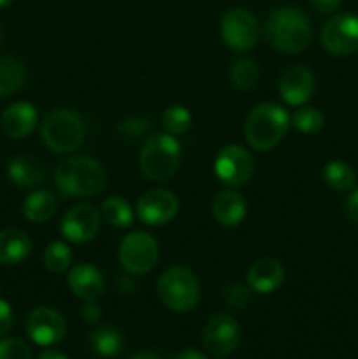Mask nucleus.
Wrapping results in <instances>:
<instances>
[{"mask_svg":"<svg viewBox=\"0 0 358 359\" xmlns=\"http://www.w3.org/2000/svg\"><path fill=\"white\" fill-rule=\"evenodd\" d=\"M157 293L167 309L174 312H188L199 304L200 286L192 270L186 266H171L158 279Z\"/></svg>","mask_w":358,"mask_h":359,"instance_id":"6","label":"nucleus"},{"mask_svg":"<svg viewBox=\"0 0 358 359\" xmlns=\"http://www.w3.org/2000/svg\"><path fill=\"white\" fill-rule=\"evenodd\" d=\"M249 290L260 294H269L279 290L284 283V269L277 259L260 258L248 270Z\"/></svg>","mask_w":358,"mask_h":359,"instance_id":"18","label":"nucleus"},{"mask_svg":"<svg viewBox=\"0 0 358 359\" xmlns=\"http://www.w3.org/2000/svg\"><path fill=\"white\" fill-rule=\"evenodd\" d=\"M81 318L84 319L90 325H95L102 319V309L97 302H86V304L81 307Z\"/></svg>","mask_w":358,"mask_h":359,"instance_id":"34","label":"nucleus"},{"mask_svg":"<svg viewBox=\"0 0 358 359\" xmlns=\"http://www.w3.org/2000/svg\"><path fill=\"white\" fill-rule=\"evenodd\" d=\"M220 34L225 46L235 53H246L260 39V23L249 11L230 9L223 14L220 23Z\"/></svg>","mask_w":358,"mask_h":359,"instance_id":"8","label":"nucleus"},{"mask_svg":"<svg viewBox=\"0 0 358 359\" xmlns=\"http://www.w3.org/2000/svg\"><path fill=\"white\" fill-rule=\"evenodd\" d=\"M70 291L83 302H97L105 291V279L98 269L88 263L72 266L67 277Z\"/></svg>","mask_w":358,"mask_h":359,"instance_id":"16","label":"nucleus"},{"mask_svg":"<svg viewBox=\"0 0 358 359\" xmlns=\"http://www.w3.org/2000/svg\"><path fill=\"white\" fill-rule=\"evenodd\" d=\"M37 109L30 102H14L0 118L2 132L11 139H25L37 126Z\"/></svg>","mask_w":358,"mask_h":359,"instance_id":"17","label":"nucleus"},{"mask_svg":"<svg viewBox=\"0 0 358 359\" xmlns=\"http://www.w3.org/2000/svg\"><path fill=\"white\" fill-rule=\"evenodd\" d=\"M0 359H32V351L20 339H4L0 340Z\"/></svg>","mask_w":358,"mask_h":359,"instance_id":"32","label":"nucleus"},{"mask_svg":"<svg viewBox=\"0 0 358 359\" xmlns=\"http://www.w3.org/2000/svg\"><path fill=\"white\" fill-rule=\"evenodd\" d=\"M100 217L114 228H128L133 223V209L121 196H109L102 202Z\"/></svg>","mask_w":358,"mask_h":359,"instance_id":"25","label":"nucleus"},{"mask_svg":"<svg viewBox=\"0 0 358 359\" xmlns=\"http://www.w3.org/2000/svg\"><path fill=\"white\" fill-rule=\"evenodd\" d=\"M340 2H343V0H309L312 9L318 11V13L321 14H332L333 11L339 9Z\"/></svg>","mask_w":358,"mask_h":359,"instance_id":"37","label":"nucleus"},{"mask_svg":"<svg viewBox=\"0 0 358 359\" xmlns=\"http://www.w3.org/2000/svg\"><path fill=\"white\" fill-rule=\"evenodd\" d=\"M7 177L18 188L34 189L46 181V170L34 156H16L7 165Z\"/></svg>","mask_w":358,"mask_h":359,"instance_id":"19","label":"nucleus"},{"mask_svg":"<svg viewBox=\"0 0 358 359\" xmlns=\"http://www.w3.org/2000/svg\"><path fill=\"white\" fill-rule=\"evenodd\" d=\"M248 214L244 198L232 189L220 191L213 200V216L221 226H237Z\"/></svg>","mask_w":358,"mask_h":359,"instance_id":"20","label":"nucleus"},{"mask_svg":"<svg viewBox=\"0 0 358 359\" xmlns=\"http://www.w3.org/2000/svg\"><path fill=\"white\" fill-rule=\"evenodd\" d=\"M202 340L207 353L216 358H227L237 349L241 330L232 316L216 314L204 326Z\"/></svg>","mask_w":358,"mask_h":359,"instance_id":"12","label":"nucleus"},{"mask_svg":"<svg viewBox=\"0 0 358 359\" xmlns=\"http://www.w3.org/2000/svg\"><path fill=\"white\" fill-rule=\"evenodd\" d=\"M42 259H44V266L49 272L63 273L72 263V251L65 242L53 241L46 245Z\"/></svg>","mask_w":358,"mask_h":359,"instance_id":"28","label":"nucleus"},{"mask_svg":"<svg viewBox=\"0 0 358 359\" xmlns=\"http://www.w3.org/2000/svg\"><path fill=\"white\" fill-rule=\"evenodd\" d=\"M260 79L258 63L253 58H241L232 63L230 81L237 90L248 91L256 86Z\"/></svg>","mask_w":358,"mask_h":359,"instance_id":"27","label":"nucleus"},{"mask_svg":"<svg viewBox=\"0 0 358 359\" xmlns=\"http://www.w3.org/2000/svg\"><path fill=\"white\" fill-rule=\"evenodd\" d=\"M181 163V144L171 133H154L147 137L139 154L142 174L154 182L174 177Z\"/></svg>","mask_w":358,"mask_h":359,"instance_id":"4","label":"nucleus"},{"mask_svg":"<svg viewBox=\"0 0 358 359\" xmlns=\"http://www.w3.org/2000/svg\"><path fill=\"white\" fill-rule=\"evenodd\" d=\"M21 210L30 223H48L56 212V196L49 189H35L23 200Z\"/></svg>","mask_w":358,"mask_h":359,"instance_id":"22","label":"nucleus"},{"mask_svg":"<svg viewBox=\"0 0 358 359\" xmlns=\"http://www.w3.org/2000/svg\"><path fill=\"white\" fill-rule=\"evenodd\" d=\"M11 4H13V0H0V9H4V7H9Z\"/></svg>","mask_w":358,"mask_h":359,"instance_id":"41","label":"nucleus"},{"mask_svg":"<svg viewBox=\"0 0 358 359\" xmlns=\"http://www.w3.org/2000/svg\"><path fill=\"white\" fill-rule=\"evenodd\" d=\"M174 359H207V356L204 353H200V351H183Z\"/></svg>","mask_w":358,"mask_h":359,"instance_id":"38","label":"nucleus"},{"mask_svg":"<svg viewBox=\"0 0 358 359\" xmlns=\"http://www.w3.org/2000/svg\"><path fill=\"white\" fill-rule=\"evenodd\" d=\"M41 139L53 153L70 154L83 144L84 125L74 111L55 109L42 119Z\"/></svg>","mask_w":358,"mask_h":359,"instance_id":"5","label":"nucleus"},{"mask_svg":"<svg viewBox=\"0 0 358 359\" xmlns=\"http://www.w3.org/2000/svg\"><path fill=\"white\" fill-rule=\"evenodd\" d=\"M346 216L351 223L358 224V188H353L346 198Z\"/></svg>","mask_w":358,"mask_h":359,"instance_id":"36","label":"nucleus"},{"mask_svg":"<svg viewBox=\"0 0 358 359\" xmlns=\"http://www.w3.org/2000/svg\"><path fill=\"white\" fill-rule=\"evenodd\" d=\"M158 244L146 231H132L126 235L118 248V259L130 276H144L157 265Z\"/></svg>","mask_w":358,"mask_h":359,"instance_id":"7","label":"nucleus"},{"mask_svg":"<svg viewBox=\"0 0 358 359\" xmlns=\"http://www.w3.org/2000/svg\"><path fill=\"white\" fill-rule=\"evenodd\" d=\"M323 179L336 191H351L357 184V172L346 161L332 160L323 168Z\"/></svg>","mask_w":358,"mask_h":359,"instance_id":"24","label":"nucleus"},{"mask_svg":"<svg viewBox=\"0 0 358 359\" xmlns=\"http://www.w3.org/2000/svg\"><path fill=\"white\" fill-rule=\"evenodd\" d=\"M130 359H160V358L153 353H139V354H133Z\"/></svg>","mask_w":358,"mask_h":359,"instance_id":"40","label":"nucleus"},{"mask_svg":"<svg viewBox=\"0 0 358 359\" xmlns=\"http://www.w3.org/2000/svg\"><path fill=\"white\" fill-rule=\"evenodd\" d=\"M314 86V76L311 70L304 65H293L283 72L277 90L284 104L300 107L311 100Z\"/></svg>","mask_w":358,"mask_h":359,"instance_id":"15","label":"nucleus"},{"mask_svg":"<svg viewBox=\"0 0 358 359\" xmlns=\"http://www.w3.org/2000/svg\"><path fill=\"white\" fill-rule=\"evenodd\" d=\"M321 44L330 55L347 56L358 51V16L357 14H336L321 30Z\"/></svg>","mask_w":358,"mask_h":359,"instance_id":"10","label":"nucleus"},{"mask_svg":"<svg viewBox=\"0 0 358 359\" xmlns=\"http://www.w3.org/2000/svg\"><path fill=\"white\" fill-rule=\"evenodd\" d=\"M263 35L277 51L284 55H297L311 44L312 25L297 7H279L267 18Z\"/></svg>","mask_w":358,"mask_h":359,"instance_id":"2","label":"nucleus"},{"mask_svg":"<svg viewBox=\"0 0 358 359\" xmlns=\"http://www.w3.org/2000/svg\"><path fill=\"white\" fill-rule=\"evenodd\" d=\"M253 156L246 147L230 144L220 149L214 160V174L218 181L228 188H239L246 184L253 175Z\"/></svg>","mask_w":358,"mask_h":359,"instance_id":"9","label":"nucleus"},{"mask_svg":"<svg viewBox=\"0 0 358 359\" xmlns=\"http://www.w3.org/2000/svg\"><path fill=\"white\" fill-rule=\"evenodd\" d=\"M13 326V309L6 300H0V337L6 335Z\"/></svg>","mask_w":358,"mask_h":359,"instance_id":"35","label":"nucleus"},{"mask_svg":"<svg viewBox=\"0 0 358 359\" xmlns=\"http://www.w3.org/2000/svg\"><path fill=\"white\" fill-rule=\"evenodd\" d=\"M290 114L277 104H260L246 118L244 137L255 151H270L283 140L290 128Z\"/></svg>","mask_w":358,"mask_h":359,"instance_id":"3","label":"nucleus"},{"mask_svg":"<svg viewBox=\"0 0 358 359\" xmlns=\"http://www.w3.org/2000/svg\"><path fill=\"white\" fill-rule=\"evenodd\" d=\"M249 286H242V284H230V286L225 287L223 298L232 309H244L246 305L251 302V293H249Z\"/></svg>","mask_w":358,"mask_h":359,"instance_id":"33","label":"nucleus"},{"mask_svg":"<svg viewBox=\"0 0 358 359\" xmlns=\"http://www.w3.org/2000/svg\"><path fill=\"white\" fill-rule=\"evenodd\" d=\"M137 217L147 226H164L179 212V200L168 189H150L142 193L135 205Z\"/></svg>","mask_w":358,"mask_h":359,"instance_id":"11","label":"nucleus"},{"mask_svg":"<svg viewBox=\"0 0 358 359\" xmlns=\"http://www.w3.org/2000/svg\"><path fill=\"white\" fill-rule=\"evenodd\" d=\"M32 241L23 230L7 228L0 231V263L7 266L20 265L30 256Z\"/></svg>","mask_w":358,"mask_h":359,"instance_id":"21","label":"nucleus"},{"mask_svg":"<svg viewBox=\"0 0 358 359\" xmlns=\"http://www.w3.org/2000/svg\"><path fill=\"white\" fill-rule=\"evenodd\" d=\"M56 189L65 198H86L98 195L107 184L104 165L90 156H72L55 168Z\"/></svg>","mask_w":358,"mask_h":359,"instance_id":"1","label":"nucleus"},{"mask_svg":"<svg viewBox=\"0 0 358 359\" xmlns=\"http://www.w3.org/2000/svg\"><path fill=\"white\" fill-rule=\"evenodd\" d=\"M25 332L34 344L49 347L58 344L65 337L67 323L60 312L49 307H37L28 314Z\"/></svg>","mask_w":358,"mask_h":359,"instance_id":"13","label":"nucleus"},{"mask_svg":"<svg viewBox=\"0 0 358 359\" xmlns=\"http://www.w3.org/2000/svg\"><path fill=\"white\" fill-rule=\"evenodd\" d=\"M161 125L171 135H181L192 126V114L185 105H168L161 114Z\"/></svg>","mask_w":358,"mask_h":359,"instance_id":"29","label":"nucleus"},{"mask_svg":"<svg viewBox=\"0 0 358 359\" xmlns=\"http://www.w3.org/2000/svg\"><path fill=\"white\" fill-rule=\"evenodd\" d=\"M0 39H2V32H0Z\"/></svg>","mask_w":358,"mask_h":359,"instance_id":"42","label":"nucleus"},{"mask_svg":"<svg viewBox=\"0 0 358 359\" xmlns=\"http://www.w3.org/2000/svg\"><path fill=\"white\" fill-rule=\"evenodd\" d=\"M150 121L146 118H140V116H133V118L123 119L118 125L119 135H123L128 140H137L140 137H144L150 130Z\"/></svg>","mask_w":358,"mask_h":359,"instance_id":"31","label":"nucleus"},{"mask_svg":"<svg viewBox=\"0 0 358 359\" xmlns=\"http://www.w3.org/2000/svg\"><path fill=\"white\" fill-rule=\"evenodd\" d=\"M100 226V212L90 203H79L67 210L60 230L62 235L72 244H86L97 237Z\"/></svg>","mask_w":358,"mask_h":359,"instance_id":"14","label":"nucleus"},{"mask_svg":"<svg viewBox=\"0 0 358 359\" xmlns=\"http://www.w3.org/2000/svg\"><path fill=\"white\" fill-rule=\"evenodd\" d=\"M290 123L297 132L305 133V135H312V133L319 132L323 126V114L316 107H307V105H300L297 111L291 114Z\"/></svg>","mask_w":358,"mask_h":359,"instance_id":"30","label":"nucleus"},{"mask_svg":"<svg viewBox=\"0 0 358 359\" xmlns=\"http://www.w3.org/2000/svg\"><path fill=\"white\" fill-rule=\"evenodd\" d=\"M39 359H69V358H67L65 354L60 353V351H44V353H41Z\"/></svg>","mask_w":358,"mask_h":359,"instance_id":"39","label":"nucleus"},{"mask_svg":"<svg viewBox=\"0 0 358 359\" xmlns=\"http://www.w3.org/2000/svg\"><path fill=\"white\" fill-rule=\"evenodd\" d=\"M27 81V67L18 56L0 58V98L16 93Z\"/></svg>","mask_w":358,"mask_h":359,"instance_id":"23","label":"nucleus"},{"mask_svg":"<svg viewBox=\"0 0 358 359\" xmlns=\"http://www.w3.org/2000/svg\"><path fill=\"white\" fill-rule=\"evenodd\" d=\"M90 346L98 356L102 358H116L123 349V339L119 332L112 326L95 330L90 335Z\"/></svg>","mask_w":358,"mask_h":359,"instance_id":"26","label":"nucleus"}]
</instances>
